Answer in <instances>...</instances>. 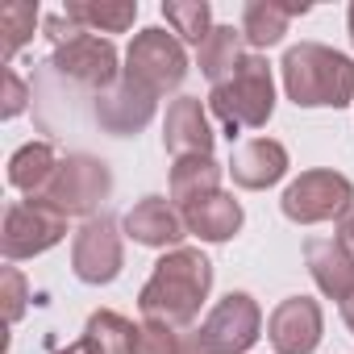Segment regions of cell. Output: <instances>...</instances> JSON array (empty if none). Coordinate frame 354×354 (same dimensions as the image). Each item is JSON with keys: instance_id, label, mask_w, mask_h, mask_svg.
I'll list each match as a JSON object with an SVG mask.
<instances>
[{"instance_id": "27", "label": "cell", "mask_w": 354, "mask_h": 354, "mask_svg": "<svg viewBox=\"0 0 354 354\" xmlns=\"http://www.w3.org/2000/svg\"><path fill=\"white\" fill-rule=\"evenodd\" d=\"M0 288H5V317H9V325L13 321H21V313H26V304H30V283H26V275L17 271V267H5L0 271Z\"/></svg>"}, {"instance_id": "19", "label": "cell", "mask_w": 354, "mask_h": 354, "mask_svg": "<svg viewBox=\"0 0 354 354\" xmlns=\"http://www.w3.org/2000/svg\"><path fill=\"white\" fill-rule=\"evenodd\" d=\"M221 192V162L209 154V158H175L171 167V205L175 209H192L196 201Z\"/></svg>"}, {"instance_id": "23", "label": "cell", "mask_w": 354, "mask_h": 354, "mask_svg": "<svg viewBox=\"0 0 354 354\" xmlns=\"http://www.w3.org/2000/svg\"><path fill=\"white\" fill-rule=\"evenodd\" d=\"M133 321H125L121 313H113V308H96L92 317H88V325H84V333H80V346L88 350V354H129L133 350Z\"/></svg>"}, {"instance_id": "21", "label": "cell", "mask_w": 354, "mask_h": 354, "mask_svg": "<svg viewBox=\"0 0 354 354\" xmlns=\"http://www.w3.org/2000/svg\"><path fill=\"white\" fill-rule=\"evenodd\" d=\"M250 50H246V38H242V30H234V26H213V34L201 42V50H196V63H201V71L209 75V84H221V80H230L238 67H242V59H246Z\"/></svg>"}, {"instance_id": "16", "label": "cell", "mask_w": 354, "mask_h": 354, "mask_svg": "<svg viewBox=\"0 0 354 354\" xmlns=\"http://www.w3.org/2000/svg\"><path fill=\"white\" fill-rule=\"evenodd\" d=\"M230 175L234 184L246 188V192H263L271 184H279L288 175V146L275 142V138H250L234 150L230 158Z\"/></svg>"}, {"instance_id": "6", "label": "cell", "mask_w": 354, "mask_h": 354, "mask_svg": "<svg viewBox=\"0 0 354 354\" xmlns=\"http://www.w3.org/2000/svg\"><path fill=\"white\" fill-rule=\"evenodd\" d=\"M354 205V188L342 171H329V167H317V171H304L300 180H292L279 196V209L288 221L296 225H321V221H342Z\"/></svg>"}, {"instance_id": "5", "label": "cell", "mask_w": 354, "mask_h": 354, "mask_svg": "<svg viewBox=\"0 0 354 354\" xmlns=\"http://www.w3.org/2000/svg\"><path fill=\"white\" fill-rule=\"evenodd\" d=\"M121 75L133 80L138 88H146L150 96L175 92V88L188 80V50H184V42L175 38L171 30L150 26V30L133 34L129 50H125V67H121Z\"/></svg>"}, {"instance_id": "33", "label": "cell", "mask_w": 354, "mask_h": 354, "mask_svg": "<svg viewBox=\"0 0 354 354\" xmlns=\"http://www.w3.org/2000/svg\"><path fill=\"white\" fill-rule=\"evenodd\" d=\"M346 21H350V42H354V5L346 9Z\"/></svg>"}, {"instance_id": "14", "label": "cell", "mask_w": 354, "mask_h": 354, "mask_svg": "<svg viewBox=\"0 0 354 354\" xmlns=\"http://www.w3.org/2000/svg\"><path fill=\"white\" fill-rule=\"evenodd\" d=\"M121 230H125L138 246H150V250H175V246H180V238L188 234L184 213L175 209L171 201H162V196H142V201L121 217Z\"/></svg>"}, {"instance_id": "8", "label": "cell", "mask_w": 354, "mask_h": 354, "mask_svg": "<svg viewBox=\"0 0 354 354\" xmlns=\"http://www.w3.org/2000/svg\"><path fill=\"white\" fill-rule=\"evenodd\" d=\"M67 238V217L50 209L46 201H13L5 209V230H0V250L9 263L46 254Z\"/></svg>"}, {"instance_id": "18", "label": "cell", "mask_w": 354, "mask_h": 354, "mask_svg": "<svg viewBox=\"0 0 354 354\" xmlns=\"http://www.w3.org/2000/svg\"><path fill=\"white\" fill-rule=\"evenodd\" d=\"M308 13V5H283V0H250V5L242 9V38H246V46H254V50H267V46H275V42H283V34H288V21L292 17H304Z\"/></svg>"}, {"instance_id": "7", "label": "cell", "mask_w": 354, "mask_h": 354, "mask_svg": "<svg viewBox=\"0 0 354 354\" xmlns=\"http://www.w3.org/2000/svg\"><path fill=\"white\" fill-rule=\"evenodd\" d=\"M192 333L205 354H246L263 333V308L250 292H230Z\"/></svg>"}, {"instance_id": "12", "label": "cell", "mask_w": 354, "mask_h": 354, "mask_svg": "<svg viewBox=\"0 0 354 354\" xmlns=\"http://www.w3.org/2000/svg\"><path fill=\"white\" fill-rule=\"evenodd\" d=\"M321 329H325L321 304L308 296L279 300L271 321H267V337H271L275 354H313L321 346Z\"/></svg>"}, {"instance_id": "32", "label": "cell", "mask_w": 354, "mask_h": 354, "mask_svg": "<svg viewBox=\"0 0 354 354\" xmlns=\"http://www.w3.org/2000/svg\"><path fill=\"white\" fill-rule=\"evenodd\" d=\"M55 354H88V350H84L80 342H71V346H63V350H55Z\"/></svg>"}, {"instance_id": "10", "label": "cell", "mask_w": 354, "mask_h": 354, "mask_svg": "<svg viewBox=\"0 0 354 354\" xmlns=\"http://www.w3.org/2000/svg\"><path fill=\"white\" fill-rule=\"evenodd\" d=\"M117 63H121V59H117V46H113L109 38L80 30L71 42L55 46V55H50V63H46V67H50L55 75H63V80L80 84V88L104 92L109 84H117V80H121V67H117Z\"/></svg>"}, {"instance_id": "11", "label": "cell", "mask_w": 354, "mask_h": 354, "mask_svg": "<svg viewBox=\"0 0 354 354\" xmlns=\"http://www.w3.org/2000/svg\"><path fill=\"white\" fill-rule=\"evenodd\" d=\"M92 100H96V104H92L96 125H100L104 133H117V138H129V133L146 129L150 117H154V109H158V96H150L146 88H138V84L125 80V75H121L117 84H109L104 92H96Z\"/></svg>"}, {"instance_id": "25", "label": "cell", "mask_w": 354, "mask_h": 354, "mask_svg": "<svg viewBox=\"0 0 354 354\" xmlns=\"http://www.w3.org/2000/svg\"><path fill=\"white\" fill-rule=\"evenodd\" d=\"M38 26V5L30 0H13V5L0 9V38H5V63H13V55L34 38Z\"/></svg>"}, {"instance_id": "17", "label": "cell", "mask_w": 354, "mask_h": 354, "mask_svg": "<svg viewBox=\"0 0 354 354\" xmlns=\"http://www.w3.org/2000/svg\"><path fill=\"white\" fill-rule=\"evenodd\" d=\"M184 225L188 234H196L201 242H230L242 230V205L230 192H213L205 201H196L192 209H184Z\"/></svg>"}, {"instance_id": "13", "label": "cell", "mask_w": 354, "mask_h": 354, "mask_svg": "<svg viewBox=\"0 0 354 354\" xmlns=\"http://www.w3.org/2000/svg\"><path fill=\"white\" fill-rule=\"evenodd\" d=\"M213 125H209V109L201 104V96H180L167 104V121H162V146L175 158H209L213 154Z\"/></svg>"}, {"instance_id": "2", "label": "cell", "mask_w": 354, "mask_h": 354, "mask_svg": "<svg viewBox=\"0 0 354 354\" xmlns=\"http://www.w3.org/2000/svg\"><path fill=\"white\" fill-rule=\"evenodd\" d=\"M279 71H283V92L296 109L354 104V59H346L333 46H321V42L288 46Z\"/></svg>"}, {"instance_id": "31", "label": "cell", "mask_w": 354, "mask_h": 354, "mask_svg": "<svg viewBox=\"0 0 354 354\" xmlns=\"http://www.w3.org/2000/svg\"><path fill=\"white\" fill-rule=\"evenodd\" d=\"M342 321H346V329L354 333V296H350V300L342 304Z\"/></svg>"}, {"instance_id": "30", "label": "cell", "mask_w": 354, "mask_h": 354, "mask_svg": "<svg viewBox=\"0 0 354 354\" xmlns=\"http://www.w3.org/2000/svg\"><path fill=\"white\" fill-rule=\"evenodd\" d=\"M184 354H205V350H201V342H196V333H192V329H188V333H184Z\"/></svg>"}, {"instance_id": "26", "label": "cell", "mask_w": 354, "mask_h": 354, "mask_svg": "<svg viewBox=\"0 0 354 354\" xmlns=\"http://www.w3.org/2000/svg\"><path fill=\"white\" fill-rule=\"evenodd\" d=\"M129 354H184V333L158 325V321H142L133 329V350Z\"/></svg>"}, {"instance_id": "3", "label": "cell", "mask_w": 354, "mask_h": 354, "mask_svg": "<svg viewBox=\"0 0 354 354\" xmlns=\"http://www.w3.org/2000/svg\"><path fill=\"white\" fill-rule=\"evenodd\" d=\"M209 113L225 125V133H242V129H263L275 113V80H271V63L250 50L242 59V67L209 88Z\"/></svg>"}, {"instance_id": "1", "label": "cell", "mask_w": 354, "mask_h": 354, "mask_svg": "<svg viewBox=\"0 0 354 354\" xmlns=\"http://www.w3.org/2000/svg\"><path fill=\"white\" fill-rule=\"evenodd\" d=\"M209 292H213V263L196 246H175L154 263L150 279L142 283L138 313H142V321H158V325L188 333L196 325Z\"/></svg>"}, {"instance_id": "28", "label": "cell", "mask_w": 354, "mask_h": 354, "mask_svg": "<svg viewBox=\"0 0 354 354\" xmlns=\"http://www.w3.org/2000/svg\"><path fill=\"white\" fill-rule=\"evenodd\" d=\"M26 104H30V88H26V80H21L13 67H5V104H0V117L13 121V117L26 113Z\"/></svg>"}, {"instance_id": "15", "label": "cell", "mask_w": 354, "mask_h": 354, "mask_svg": "<svg viewBox=\"0 0 354 354\" xmlns=\"http://www.w3.org/2000/svg\"><path fill=\"white\" fill-rule=\"evenodd\" d=\"M304 263L321 296L329 300H350L354 296V250L333 234V238H308L304 242Z\"/></svg>"}, {"instance_id": "4", "label": "cell", "mask_w": 354, "mask_h": 354, "mask_svg": "<svg viewBox=\"0 0 354 354\" xmlns=\"http://www.w3.org/2000/svg\"><path fill=\"white\" fill-rule=\"evenodd\" d=\"M109 192H113V171H109V162L80 150V154L59 158L55 180H50L46 192L34 196V201H46V205L59 209L63 217H84V221H92L96 209L109 201Z\"/></svg>"}, {"instance_id": "20", "label": "cell", "mask_w": 354, "mask_h": 354, "mask_svg": "<svg viewBox=\"0 0 354 354\" xmlns=\"http://www.w3.org/2000/svg\"><path fill=\"white\" fill-rule=\"evenodd\" d=\"M55 171H59L55 146H50V142H26V146H17L13 158H9V184L34 201V196L46 192V184L55 180Z\"/></svg>"}, {"instance_id": "24", "label": "cell", "mask_w": 354, "mask_h": 354, "mask_svg": "<svg viewBox=\"0 0 354 354\" xmlns=\"http://www.w3.org/2000/svg\"><path fill=\"white\" fill-rule=\"evenodd\" d=\"M162 17L171 26V34L180 42H192L201 50V42L213 34V9L209 0H167L162 5Z\"/></svg>"}, {"instance_id": "22", "label": "cell", "mask_w": 354, "mask_h": 354, "mask_svg": "<svg viewBox=\"0 0 354 354\" xmlns=\"http://www.w3.org/2000/svg\"><path fill=\"white\" fill-rule=\"evenodd\" d=\"M63 13L88 34H125L138 21L133 0H71Z\"/></svg>"}, {"instance_id": "9", "label": "cell", "mask_w": 354, "mask_h": 354, "mask_svg": "<svg viewBox=\"0 0 354 354\" xmlns=\"http://www.w3.org/2000/svg\"><path fill=\"white\" fill-rule=\"evenodd\" d=\"M125 267V250H121V225L109 213H96L92 221L80 225L75 242H71V271L80 283H113Z\"/></svg>"}, {"instance_id": "29", "label": "cell", "mask_w": 354, "mask_h": 354, "mask_svg": "<svg viewBox=\"0 0 354 354\" xmlns=\"http://www.w3.org/2000/svg\"><path fill=\"white\" fill-rule=\"evenodd\" d=\"M337 238H342V242H346V246L354 250V205H350V213H346V217L337 221Z\"/></svg>"}]
</instances>
